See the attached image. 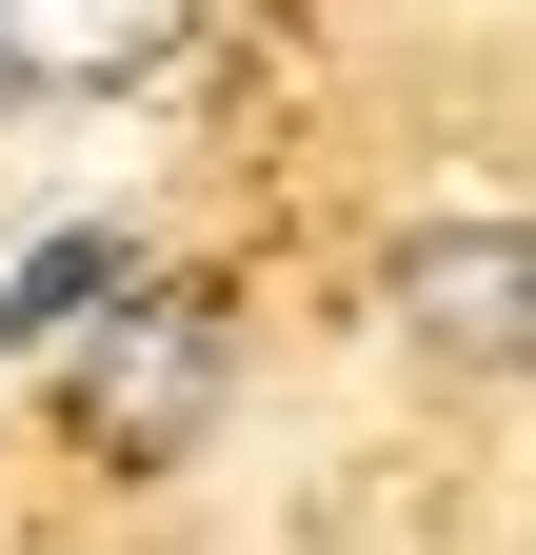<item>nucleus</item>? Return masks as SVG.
<instances>
[{
  "label": "nucleus",
  "instance_id": "2",
  "mask_svg": "<svg viewBox=\"0 0 536 555\" xmlns=\"http://www.w3.org/2000/svg\"><path fill=\"white\" fill-rule=\"evenodd\" d=\"M397 337L457 358V377H516V337H536V238H516V219L397 238Z\"/></svg>",
  "mask_w": 536,
  "mask_h": 555
},
{
  "label": "nucleus",
  "instance_id": "3",
  "mask_svg": "<svg viewBox=\"0 0 536 555\" xmlns=\"http://www.w3.org/2000/svg\"><path fill=\"white\" fill-rule=\"evenodd\" d=\"M100 278H119V238H100V219H80V238H40L21 278H0V358H40V337H60V318L100 298Z\"/></svg>",
  "mask_w": 536,
  "mask_h": 555
},
{
  "label": "nucleus",
  "instance_id": "1",
  "mask_svg": "<svg viewBox=\"0 0 536 555\" xmlns=\"http://www.w3.org/2000/svg\"><path fill=\"white\" fill-rule=\"evenodd\" d=\"M60 337H80V456L159 476V456H199V437H219V377H239L219 298H179V278H100Z\"/></svg>",
  "mask_w": 536,
  "mask_h": 555
},
{
  "label": "nucleus",
  "instance_id": "4",
  "mask_svg": "<svg viewBox=\"0 0 536 555\" xmlns=\"http://www.w3.org/2000/svg\"><path fill=\"white\" fill-rule=\"evenodd\" d=\"M21 100H40V40H21V21H0V119H21Z\"/></svg>",
  "mask_w": 536,
  "mask_h": 555
}]
</instances>
